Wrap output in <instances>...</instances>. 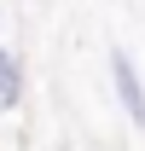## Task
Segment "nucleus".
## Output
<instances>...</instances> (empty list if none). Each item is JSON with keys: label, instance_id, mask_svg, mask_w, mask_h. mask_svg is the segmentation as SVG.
Instances as JSON below:
<instances>
[{"label": "nucleus", "instance_id": "f03ea898", "mask_svg": "<svg viewBox=\"0 0 145 151\" xmlns=\"http://www.w3.org/2000/svg\"><path fill=\"white\" fill-rule=\"evenodd\" d=\"M18 99H23V64L0 47V111H12Z\"/></svg>", "mask_w": 145, "mask_h": 151}, {"label": "nucleus", "instance_id": "f257e3e1", "mask_svg": "<svg viewBox=\"0 0 145 151\" xmlns=\"http://www.w3.org/2000/svg\"><path fill=\"white\" fill-rule=\"evenodd\" d=\"M110 81H116V99H122V111L134 122H145V81L134 70V58L128 52H110Z\"/></svg>", "mask_w": 145, "mask_h": 151}]
</instances>
